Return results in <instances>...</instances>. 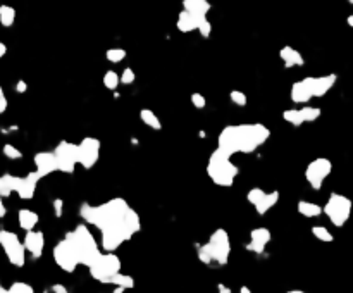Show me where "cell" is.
Wrapping results in <instances>:
<instances>
[{
  "label": "cell",
  "instance_id": "1",
  "mask_svg": "<svg viewBox=\"0 0 353 293\" xmlns=\"http://www.w3.org/2000/svg\"><path fill=\"white\" fill-rule=\"evenodd\" d=\"M79 216L86 224L95 226L100 231V247L105 252H116L141 229L138 212L131 209L122 197H114L100 205L83 204L79 207Z\"/></svg>",
  "mask_w": 353,
  "mask_h": 293
},
{
  "label": "cell",
  "instance_id": "2",
  "mask_svg": "<svg viewBox=\"0 0 353 293\" xmlns=\"http://www.w3.org/2000/svg\"><path fill=\"white\" fill-rule=\"evenodd\" d=\"M269 136L271 130L262 122L226 126L217 136V149L229 157L234 154H253L269 140Z\"/></svg>",
  "mask_w": 353,
  "mask_h": 293
},
{
  "label": "cell",
  "instance_id": "3",
  "mask_svg": "<svg viewBox=\"0 0 353 293\" xmlns=\"http://www.w3.org/2000/svg\"><path fill=\"white\" fill-rule=\"evenodd\" d=\"M64 240L69 243V247L73 248L79 266L90 267L102 255L100 245L97 243L95 236H93L92 231L88 229L86 224H78L74 229L68 231Z\"/></svg>",
  "mask_w": 353,
  "mask_h": 293
},
{
  "label": "cell",
  "instance_id": "4",
  "mask_svg": "<svg viewBox=\"0 0 353 293\" xmlns=\"http://www.w3.org/2000/svg\"><path fill=\"white\" fill-rule=\"evenodd\" d=\"M207 174H209L210 181L214 185L220 188H229L236 181L239 169L228 154L223 152L220 149H215L210 154L209 162H207Z\"/></svg>",
  "mask_w": 353,
  "mask_h": 293
},
{
  "label": "cell",
  "instance_id": "5",
  "mask_svg": "<svg viewBox=\"0 0 353 293\" xmlns=\"http://www.w3.org/2000/svg\"><path fill=\"white\" fill-rule=\"evenodd\" d=\"M231 255V240H229L228 231L223 228H217L210 235L209 242L198 247V259L204 264H219L226 266Z\"/></svg>",
  "mask_w": 353,
  "mask_h": 293
},
{
  "label": "cell",
  "instance_id": "6",
  "mask_svg": "<svg viewBox=\"0 0 353 293\" xmlns=\"http://www.w3.org/2000/svg\"><path fill=\"white\" fill-rule=\"evenodd\" d=\"M353 202L348 197L341 195V193H331L326 202V205L322 207V214L327 216V219L331 221L336 228H343L348 219L351 216Z\"/></svg>",
  "mask_w": 353,
  "mask_h": 293
},
{
  "label": "cell",
  "instance_id": "7",
  "mask_svg": "<svg viewBox=\"0 0 353 293\" xmlns=\"http://www.w3.org/2000/svg\"><path fill=\"white\" fill-rule=\"evenodd\" d=\"M90 276L102 285H111V280L121 273V259L114 252H105L88 267Z\"/></svg>",
  "mask_w": 353,
  "mask_h": 293
},
{
  "label": "cell",
  "instance_id": "8",
  "mask_svg": "<svg viewBox=\"0 0 353 293\" xmlns=\"http://www.w3.org/2000/svg\"><path fill=\"white\" fill-rule=\"evenodd\" d=\"M0 247H2L4 254H6L7 261L12 264L14 267H23L26 264V250L25 245L19 240V236L12 231L0 229Z\"/></svg>",
  "mask_w": 353,
  "mask_h": 293
},
{
  "label": "cell",
  "instance_id": "9",
  "mask_svg": "<svg viewBox=\"0 0 353 293\" xmlns=\"http://www.w3.org/2000/svg\"><path fill=\"white\" fill-rule=\"evenodd\" d=\"M54 157L57 162V171L64 174H73L78 164V143L73 141H59L54 149Z\"/></svg>",
  "mask_w": 353,
  "mask_h": 293
},
{
  "label": "cell",
  "instance_id": "10",
  "mask_svg": "<svg viewBox=\"0 0 353 293\" xmlns=\"http://www.w3.org/2000/svg\"><path fill=\"white\" fill-rule=\"evenodd\" d=\"M333 171V162L327 157H317L305 169V179L312 190H321L326 178Z\"/></svg>",
  "mask_w": 353,
  "mask_h": 293
},
{
  "label": "cell",
  "instance_id": "11",
  "mask_svg": "<svg viewBox=\"0 0 353 293\" xmlns=\"http://www.w3.org/2000/svg\"><path fill=\"white\" fill-rule=\"evenodd\" d=\"M247 200L253 205V209L258 216H266L277 202H279V192L272 190V192H263L262 188H252L247 193Z\"/></svg>",
  "mask_w": 353,
  "mask_h": 293
},
{
  "label": "cell",
  "instance_id": "12",
  "mask_svg": "<svg viewBox=\"0 0 353 293\" xmlns=\"http://www.w3.org/2000/svg\"><path fill=\"white\" fill-rule=\"evenodd\" d=\"M100 140L84 136L78 143V164L84 169H92L100 157Z\"/></svg>",
  "mask_w": 353,
  "mask_h": 293
},
{
  "label": "cell",
  "instance_id": "13",
  "mask_svg": "<svg viewBox=\"0 0 353 293\" xmlns=\"http://www.w3.org/2000/svg\"><path fill=\"white\" fill-rule=\"evenodd\" d=\"M52 255H54L55 264H57V266L62 269L64 273H74V271H76V267L79 266L76 255H74V252H73V248L69 247V243L65 242L64 238L60 240V242H57V245L54 247V252H52Z\"/></svg>",
  "mask_w": 353,
  "mask_h": 293
},
{
  "label": "cell",
  "instance_id": "14",
  "mask_svg": "<svg viewBox=\"0 0 353 293\" xmlns=\"http://www.w3.org/2000/svg\"><path fill=\"white\" fill-rule=\"evenodd\" d=\"M338 81L336 74H326V76H307L303 78V83L307 85L312 98L324 97Z\"/></svg>",
  "mask_w": 353,
  "mask_h": 293
},
{
  "label": "cell",
  "instance_id": "15",
  "mask_svg": "<svg viewBox=\"0 0 353 293\" xmlns=\"http://www.w3.org/2000/svg\"><path fill=\"white\" fill-rule=\"evenodd\" d=\"M272 240V233L267 228H255L250 231V242L245 245V248L248 252H253L257 255L263 254V250L269 245V242Z\"/></svg>",
  "mask_w": 353,
  "mask_h": 293
},
{
  "label": "cell",
  "instance_id": "16",
  "mask_svg": "<svg viewBox=\"0 0 353 293\" xmlns=\"http://www.w3.org/2000/svg\"><path fill=\"white\" fill-rule=\"evenodd\" d=\"M25 250L31 255L33 259H40L45 250V235L41 231H26L25 240H23Z\"/></svg>",
  "mask_w": 353,
  "mask_h": 293
},
{
  "label": "cell",
  "instance_id": "17",
  "mask_svg": "<svg viewBox=\"0 0 353 293\" xmlns=\"http://www.w3.org/2000/svg\"><path fill=\"white\" fill-rule=\"evenodd\" d=\"M40 179H41L40 174L36 171L28 173L26 176H19V183H17V188H16L17 197L23 198V200H31L35 197V190Z\"/></svg>",
  "mask_w": 353,
  "mask_h": 293
},
{
  "label": "cell",
  "instance_id": "18",
  "mask_svg": "<svg viewBox=\"0 0 353 293\" xmlns=\"http://www.w3.org/2000/svg\"><path fill=\"white\" fill-rule=\"evenodd\" d=\"M35 162V171L40 174V178H45L49 174L57 171V162H55L54 152H38L33 157Z\"/></svg>",
  "mask_w": 353,
  "mask_h": 293
},
{
  "label": "cell",
  "instance_id": "19",
  "mask_svg": "<svg viewBox=\"0 0 353 293\" xmlns=\"http://www.w3.org/2000/svg\"><path fill=\"white\" fill-rule=\"evenodd\" d=\"M279 57H281L282 64H284L286 69L296 68V66H300V68H302V66L305 64L303 55L300 54V52L296 50V49H293V47H290V45L282 47V49L279 50Z\"/></svg>",
  "mask_w": 353,
  "mask_h": 293
},
{
  "label": "cell",
  "instance_id": "20",
  "mask_svg": "<svg viewBox=\"0 0 353 293\" xmlns=\"http://www.w3.org/2000/svg\"><path fill=\"white\" fill-rule=\"evenodd\" d=\"M202 19H205V17H196V16H193V14H190V12L181 11L180 16H178L176 28H178V30H180L181 33L196 31V28H198V25H200Z\"/></svg>",
  "mask_w": 353,
  "mask_h": 293
},
{
  "label": "cell",
  "instance_id": "21",
  "mask_svg": "<svg viewBox=\"0 0 353 293\" xmlns=\"http://www.w3.org/2000/svg\"><path fill=\"white\" fill-rule=\"evenodd\" d=\"M210 9L212 6L209 0H183V11L190 12L196 17H207Z\"/></svg>",
  "mask_w": 353,
  "mask_h": 293
},
{
  "label": "cell",
  "instance_id": "22",
  "mask_svg": "<svg viewBox=\"0 0 353 293\" xmlns=\"http://www.w3.org/2000/svg\"><path fill=\"white\" fill-rule=\"evenodd\" d=\"M290 98L293 103H308L312 100V95H310L307 85L303 83V79H300V81H295L291 85V92H290Z\"/></svg>",
  "mask_w": 353,
  "mask_h": 293
},
{
  "label": "cell",
  "instance_id": "23",
  "mask_svg": "<svg viewBox=\"0 0 353 293\" xmlns=\"http://www.w3.org/2000/svg\"><path fill=\"white\" fill-rule=\"evenodd\" d=\"M17 223H19V228L25 231H33L36 228V224L40 223V216L36 214L35 211L30 209H21L17 212Z\"/></svg>",
  "mask_w": 353,
  "mask_h": 293
},
{
  "label": "cell",
  "instance_id": "24",
  "mask_svg": "<svg viewBox=\"0 0 353 293\" xmlns=\"http://www.w3.org/2000/svg\"><path fill=\"white\" fill-rule=\"evenodd\" d=\"M17 183H19V176L11 173H6L0 176V197L6 198L11 197V193H16Z\"/></svg>",
  "mask_w": 353,
  "mask_h": 293
},
{
  "label": "cell",
  "instance_id": "25",
  "mask_svg": "<svg viewBox=\"0 0 353 293\" xmlns=\"http://www.w3.org/2000/svg\"><path fill=\"white\" fill-rule=\"evenodd\" d=\"M296 211H298L303 217H308V219L319 217L322 214V207L319 204H315V202H308V200H298Z\"/></svg>",
  "mask_w": 353,
  "mask_h": 293
},
{
  "label": "cell",
  "instance_id": "26",
  "mask_svg": "<svg viewBox=\"0 0 353 293\" xmlns=\"http://www.w3.org/2000/svg\"><path fill=\"white\" fill-rule=\"evenodd\" d=\"M140 119H141V122H143L145 126L152 128V130H155V131L162 130V122H161V119H159L157 114H155L152 109H141V111H140Z\"/></svg>",
  "mask_w": 353,
  "mask_h": 293
},
{
  "label": "cell",
  "instance_id": "27",
  "mask_svg": "<svg viewBox=\"0 0 353 293\" xmlns=\"http://www.w3.org/2000/svg\"><path fill=\"white\" fill-rule=\"evenodd\" d=\"M16 21V9L11 6H0V25L4 28H11Z\"/></svg>",
  "mask_w": 353,
  "mask_h": 293
},
{
  "label": "cell",
  "instance_id": "28",
  "mask_svg": "<svg viewBox=\"0 0 353 293\" xmlns=\"http://www.w3.org/2000/svg\"><path fill=\"white\" fill-rule=\"evenodd\" d=\"M300 114H302L303 122H315L321 117L322 111L319 107H312V106H303L300 109Z\"/></svg>",
  "mask_w": 353,
  "mask_h": 293
},
{
  "label": "cell",
  "instance_id": "29",
  "mask_svg": "<svg viewBox=\"0 0 353 293\" xmlns=\"http://www.w3.org/2000/svg\"><path fill=\"white\" fill-rule=\"evenodd\" d=\"M111 285H114V286H121V288H124V290H131V288H135V280L129 276V274L117 273L116 276L111 280Z\"/></svg>",
  "mask_w": 353,
  "mask_h": 293
},
{
  "label": "cell",
  "instance_id": "30",
  "mask_svg": "<svg viewBox=\"0 0 353 293\" xmlns=\"http://www.w3.org/2000/svg\"><path fill=\"white\" fill-rule=\"evenodd\" d=\"M282 119H284L286 122H290L291 126H302L303 124L300 109H286V111L282 112Z\"/></svg>",
  "mask_w": 353,
  "mask_h": 293
},
{
  "label": "cell",
  "instance_id": "31",
  "mask_svg": "<svg viewBox=\"0 0 353 293\" xmlns=\"http://www.w3.org/2000/svg\"><path fill=\"white\" fill-rule=\"evenodd\" d=\"M310 231H312V235L322 243H331L334 240L333 233L326 228V226H312V229H310Z\"/></svg>",
  "mask_w": 353,
  "mask_h": 293
},
{
  "label": "cell",
  "instance_id": "32",
  "mask_svg": "<svg viewBox=\"0 0 353 293\" xmlns=\"http://www.w3.org/2000/svg\"><path fill=\"white\" fill-rule=\"evenodd\" d=\"M103 87L107 90H116L119 87V74H117L116 71H107V73L103 74Z\"/></svg>",
  "mask_w": 353,
  "mask_h": 293
},
{
  "label": "cell",
  "instance_id": "33",
  "mask_svg": "<svg viewBox=\"0 0 353 293\" xmlns=\"http://www.w3.org/2000/svg\"><path fill=\"white\" fill-rule=\"evenodd\" d=\"M105 59L112 64H119L121 60L126 59V50L124 49H109L105 52Z\"/></svg>",
  "mask_w": 353,
  "mask_h": 293
},
{
  "label": "cell",
  "instance_id": "34",
  "mask_svg": "<svg viewBox=\"0 0 353 293\" xmlns=\"http://www.w3.org/2000/svg\"><path fill=\"white\" fill-rule=\"evenodd\" d=\"M229 100H231L234 106L245 107L248 103V97L245 95V92H241V90H231V92H229Z\"/></svg>",
  "mask_w": 353,
  "mask_h": 293
},
{
  "label": "cell",
  "instance_id": "35",
  "mask_svg": "<svg viewBox=\"0 0 353 293\" xmlns=\"http://www.w3.org/2000/svg\"><path fill=\"white\" fill-rule=\"evenodd\" d=\"M2 154L6 155L7 159H11V160H19L23 159V152L17 146H14L12 143H6L2 146Z\"/></svg>",
  "mask_w": 353,
  "mask_h": 293
},
{
  "label": "cell",
  "instance_id": "36",
  "mask_svg": "<svg viewBox=\"0 0 353 293\" xmlns=\"http://www.w3.org/2000/svg\"><path fill=\"white\" fill-rule=\"evenodd\" d=\"M9 293H35V290H33L31 285H28V283L25 281H16L12 283L11 286L7 288Z\"/></svg>",
  "mask_w": 353,
  "mask_h": 293
},
{
  "label": "cell",
  "instance_id": "37",
  "mask_svg": "<svg viewBox=\"0 0 353 293\" xmlns=\"http://www.w3.org/2000/svg\"><path fill=\"white\" fill-rule=\"evenodd\" d=\"M135 79H136L135 71L131 69V68H126V69L121 73V76H119V83H122V85H131V83H135Z\"/></svg>",
  "mask_w": 353,
  "mask_h": 293
},
{
  "label": "cell",
  "instance_id": "38",
  "mask_svg": "<svg viewBox=\"0 0 353 293\" xmlns=\"http://www.w3.org/2000/svg\"><path fill=\"white\" fill-rule=\"evenodd\" d=\"M196 31L200 33L202 36H204V38H209L210 36V33H212V25H210V21L207 19H202L200 21V25H198V28H196Z\"/></svg>",
  "mask_w": 353,
  "mask_h": 293
},
{
  "label": "cell",
  "instance_id": "39",
  "mask_svg": "<svg viewBox=\"0 0 353 293\" xmlns=\"http://www.w3.org/2000/svg\"><path fill=\"white\" fill-rule=\"evenodd\" d=\"M191 103L195 109H205L207 106V98L202 95V93H191Z\"/></svg>",
  "mask_w": 353,
  "mask_h": 293
},
{
  "label": "cell",
  "instance_id": "40",
  "mask_svg": "<svg viewBox=\"0 0 353 293\" xmlns=\"http://www.w3.org/2000/svg\"><path fill=\"white\" fill-rule=\"evenodd\" d=\"M52 207H54L55 217H62V212H64V202H62V198H55V200L52 202Z\"/></svg>",
  "mask_w": 353,
  "mask_h": 293
},
{
  "label": "cell",
  "instance_id": "41",
  "mask_svg": "<svg viewBox=\"0 0 353 293\" xmlns=\"http://www.w3.org/2000/svg\"><path fill=\"white\" fill-rule=\"evenodd\" d=\"M26 90H28V85L25 79H19V81L16 83V92L17 93H26Z\"/></svg>",
  "mask_w": 353,
  "mask_h": 293
},
{
  "label": "cell",
  "instance_id": "42",
  "mask_svg": "<svg viewBox=\"0 0 353 293\" xmlns=\"http://www.w3.org/2000/svg\"><path fill=\"white\" fill-rule=\"evenodd\" d=\"M52 291L54 293H69L68 288L64 285H60V283H55V285H52Z\"/></svg>",
  "mask_w": 353,
  "mask_h": 293
},
{
  "label": "cell",
  "instance_id": "43",
  "mask_svg": "<svg viewBox=\"0 0 353 293\" xmlns=\"http://www.w3.org/2000/svg\"><path fill=\"white\" fill-rule=\"evenodd\" d=\"M7 106H9L7 98H6V95H2L0 97V114H4V112L7 111Z\"/></svg>",
  "mask_w": 353,
  "mask_h": 293
},
{
  "label": "cell",
  "instance_id": "44",
  "mask_svg": "<svg viewBox=\"0 0 353 293\" xmlns=\"http://www.w3.org/2000/svg\"><path fill=\"white\" fill-rule=\"evenodd\" d=\"M217 293H233L231 288H228L226 285H223V283H219L217 285Z\"/></svg>",
  "mask_w": 353,
  "mask_h": 293
},
{
  "label": "cell",
  "instance_id": "45",
  "mask_svg": "<svg viewBox=\"0 0 353 293\" xmlns=\"http://www.w3.org/2000/svg\"><path fill=\"white\" fill-rule=\"evenodd\" d=\"M7 214V209H6V205H4V200H2V197H0V219H2L4 216Z\"/></svg>",
  "mask_w": 353,
  "mask_h": 293
},
{
  "label": "cell",
  "instance_id": "46",
  "mask_svg": "<svg viewBox=\"0 0 353 293\" xmlns=\"http://www.w3.org/2000/svg\"><path fill=\"white\" fill-rule=\"evenodd\" d=\"M6 54H7V47H6V44H4V41H0V59H2Z\"/></svg>",
  "mask_w": 353,
  "mask_h": 293
},
{
  "label": "cell",
  "instance_id": "47",
  "mask_svg": "<svg viewBox=\"0 0 353 293\" xmlns=\"http://www.w3.org/2000/svg\"><path fill=\"white\" fill-rule=\"evenodd\" d=\"M346 23H348V26H350L351 30H353V14H351V16H348V17H346Z\"/></svg>",
  "mask_w": 353,
  "mask_h": 293
},
{
  "label": "cell",
  "instance_id": "48",
  "mask_svg": "<svg viewBox=\"0 0 353 293\" xmlns=\"http://www.w3.org/2000/svg\"><path fill=\"white\" fill-rule=\"evenodd\" d=\"M239 293H252V290L248 286H241L239 288Z\"/></svg>",
  "mask_w": 353,
  "mask_h": 293
},
{
  "label": "cell",
  "instance_id": "49",
  "mask_svg": "<svg viewBox=\"0 0 353 293\" xmlns=\"http://www.w3.org/2000/svg\"><path fill=\"white\" fill-rule=\"evenodd\" d=\"M126 290H124V288H121V286H116L114 288V291H112V293H124Z\"/></svg>",
  "mask_w": 353,
  "mask_h": 293
},
{
  "label": "cell",
  "instance_id": "50",
  "mask_svg": "<svg viewBox=\"0 0 353 293\" xmlns=\"http://www.w3.org/2000/svg\"><path fill=\"white\" fill-rule=\"evenodd\" d=\"M284 293H305L303 290H290V291H284Z\"/></svg>",
  "mask_w": 353,
  "mask_h": 293
},
{
  "label": "cell",
  "instance_id": "51",
  "mask_svg": "<svg viewBox=\"0 0 353 293\" xmlns=\"http://www.w3.org/2000/svg\"><path fill=\"white\" fill-rule=\"evenodd\" d=\"M0 293H9V291H7V288H4V286H0Z\"/></svg>",
  "mask_w": 353,
  "mask_h": 293
},
{
  "label": "cell",
  "instance_id": "52",
  "mask_svg": "<svg viewBox=\"0 0 353 293\" xmlns=\"http://www.w3.org/2000/svg\"><path fill=\"white\" fill-rule=\"evenodd\" d=\"M2 95H4V88L0 87V97H2Z\"/></svg>",
  "mask_w": 353,
  "mask_h": 293
},
{
  "label": "cell",
  "instance_id": "53",
  "mask_svg": "<svg viewBox=\"0 0 353 293\" xmlns=\"http://www.w3.org/2000/svg\"><path fill=\"white\" fill-rule=\"evenodd\" d=\"M346 2H348V4H351V6H353V0H346Z\"/></svg>",
  "mask_w": 353,
  "mask_h": 293
},
{
  "label": "cell",
  "instance_id": "54",
  "mask_svg": "<svg viewBox=\"0 0 353 293\" xmlns=\"http://www.w3.org/2000/svg\"><path fill=\"white\" fill-rule=\"evenodd\" d=\"M0 286H2V285H0Z\"/></svg>",
  "mask_w": 353,
  "mask_h": 293
}]
</instances>
